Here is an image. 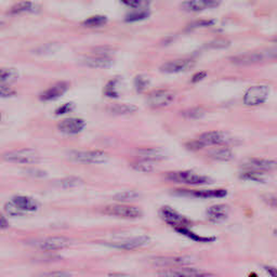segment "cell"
<instances>
[{
	"instance_id": "1",
	"label": "cell",
	"mask_w": 277,
	"mask_h": 277,
	"mask_svg": "<svg viewBox=\"0 0 277 277\" xmlns=\"http://www.w3.org/2000/svg\"><path fill=\"white\" fill-rule=\"evenodd\" d=\"M38 209L39 204L36 200L23 195L13 197L4 206L6 212L12 216H20L30 212H35Z\"/></svg>"
},
{
	"instance_id": "2",
	"label": "cell",
	"mask_w": 277,
	"mask_h": 277,
	"mask_svg": "<svg viewBox=\"0 0 277 277\" xmlns=\"http://www.w3.org/2000/svg\"><path fill=\"white\" fill-rule=\"evenodd\" d=\"M2 158L8 162L21 164H38L39 162H40L42 156L36 150L21 148V150L6 152V153L4 154Z\"/></svg>"
},
{
	"instance_id": "3",
	"label": "cell",
	"mask_w": 277,
	"mask_h": 277,
	"mask_svg": "<svg viewBox=\"0 0 277 277\" xmlns=\"http://www.w3.org/2000/svg\"><path fill=\"white\" fill-rule=\"evenodd\" d=\"M68 157L72 162L87 164H104L108 160V155L103 150H70Z\"/></svg>"
},
{
	"instance_id": "4",
	"label": "cell",
	"mask_w": 277,
	"mask_h": 277,
	"mask_svg": "<svg viewBox=\"0 0 277 277\" xmlns=\"http://www.w3.org/2000/svg\"><path fill=\"white\" fill-rule=\"evenodd\" d=\"M166 179L174 183L188 184V186H206L212 183V180L206 176H200L192 172V171H174L168 172Z\"/></svg>"
},
{
	"instance_id": "5",
	"label": "cell",
	"mask_w": 277,
	"mask_h": 277,
	"mask_svg": "<svg viewBox=\"0 0 277 277\" xmlns=\"http://www.w3.org/2000/svg\"><path fill=\"white\" fill-rule=\"evenodd\" d=\"M32 245L40 252H56L68 248L70 245V240L64 236H50L32 242Z\"/></svg>"
},
{
	"instance_id": "6",
	"label": "cell",
	"mask_w": 277,
	"mask_h": 277,
	"mask_svg": "<svg viewBox=\"0 0 277 277\" xmlns=\"http://www.w3.org/2000/svg\"><path fill=\"white\" fill-rule=\"evenodd\" d=\"M102 212L108 216L122 218V219H138L142 216V210L140 208L126 205V204L106 206L104 207Z\"/></svg>"
},
{
	"instance_id": "7",
	"label": "cell",
	"mask_w": 277,
	"mask_h": 277,
	"mask_svg": "<svg viewBox=\"0 0 277 277\" xmlns=\"http://www.w3.org/2000/svg\"><path fill=\"white\" fill-rule=\"evenodd\" d=\"M160 218L166 222L168 226H172L174 230L181 228H188L190 226V221L186 216H184L176 210L169 206H164L160 211Z\"/></svg>"
},
{
	"instance_id": "8",
	"label": "cell",
	"mask_w": 277,
	"mask_h": 277,
	"mask_svg": "<svg viewBox=\"0 0 277 277\" xmlns=\"http://www.w3.org/2000/svg\"><path fill=\"white\" fill-rule=\"evenodd\" d=\"M174 194L179 196H186V197H192V198H200V200H207V198H223L228 195V190L223 188H216V190H174Z\"/></svg>"
},
{
	"instance_id": "9",
	"label": "cell",
	"mask_w": 277,
	"mask_h": 277,
	"mask_svg": "<svg viewBox=\"0 0 277 277\" xmlns=\"http://www.w3.org/2000/svg\"><path fill=\"white\" fill-rule=\"evenodd\" d=\"M270 94V88L268 86L260 84L254 86V87L249 88L246 92L245 96H244V103L248 106H256V105H260L266 101V98Z\"/></svg>"
},
{
	"instance_id": "10",
	"label": "cell",
	"mask_w": 277,
	"mask_h": 277,
	"mask_svg": "<svg viewBox=\"0 0 277 277\" xmlns=\"http://www.w3.org/2000/svg\"><path fill=\"white\" fill-rule=\"evenodd\" d=\"M242 168L244 171H259V172H266V171L277 168V160H263V158H249L242 162Z\"/></svg>"
},
{
	"instance_id": "11",
	"label": "cell",
	"mask_w": 277,
	"mask_h": 277,
	"mask_svg": "<svg viewBox=\"0 0 277 277\" xmlns=\"http://www.w3.org/2000/svg\"><path fill=\"white\" fill-rule=\"evenodd\" d=\"M200 141L205 144V146L206 145H232L236 142L234 138L222 131H209L202 134Z\"/></svg>"
},
{
	"instance_id": "12",
	"label": "cell",
	"mask_w": 277,
	"mask_h": 277,
	"mask_svg": "<svg viewBox=\"0 0 277 277\" xmlns=\"http://www.w3.org/2000/svg\"><path fill=\"white\" fill-rule=\"evenodd\" d=\"M174 94L167 90H155L148 96V104L152 108H162L174 101Z\"/></svg>"
},
{
	"instance_id": "13",
	"label": "cell",
	"mask_w": 277,
	"mask_h": 277,
	"mask_svg": "<svg viewBox=\"0 0 277 277\" xmlns=\"http://www.w3.org/2000/svg\"><path fill=\"white\" fill-rule=\"evenodd\" d=\"M190 256H158L153 259V263L158 268H176L181 266H188L192 263Z\"/></svg>"
},
{
	"instance_id": "14",
	"label": "cell",
	"mask_w": 277,
	"mask_h": 277,
	"mask_svg": "<svg viewBox=\"0 0 277 277\" xmlns=\"http://www.w3.org/2000/svg\"><path fill=\"white\" fill-rule=\"evenodd\" d=\"M150 242V237L144 235V236L136 237V238H130V240H122V242H108V244H105V245L110 246L112 248L120 249V250H134V249L146 246Z\"/></svg>"
},
{
	"instance_id": "15",
	"label": "cell",
	"mask_w": 277,
	"mask_h": 277,
	"mask_svg": "<svg viewBox=\"0 0 277 277\" xmlns=\"http://www.w3.org/2000/svg\"><path fill=\"white\" fill-rule=\"evenodd\" d=\"M70 84L68 82H56V84L52 86V87L48 88L47 90H44L42 94L39 96V98L44 102L56 101V98H61L62 96L66 94V91L70 89Z\"/></svg>"
},
{
	"instance_id": "16",
	"label": "cell",
	"mask_w": 277,
	"mask_h": 277,
	"mask_svg": "<svg viewBox=\"0 0 277 277\" xmlns=\"http://www.w3.org/2000/svg\"><path fill=\"white\" fill-rule=\"evenodd\" d=\"M86 126L84 120H80V118H66V120L58 122V129L61 131L64 134H78L82 132Z\"/></svg>"
},
{
	"instance_id": "17",
	"label": "cell",
	"mask_w": 277,
	"mask_h": 277,
	"mask_svg": "<svg viewBox=\"0 0 277 277\" xmlns=\"http://www.w3.org/2000/svg\"><path fill=\"white\" fill-rule=\"evenodd\" d=\"M194 65V61L192 58L188 60H174L162 64L160 66V70L166 74H174V72H180L184 70H188L192 68Z\"/></svg>"
},
{
	"instance_id": "18",
	"label": "cell",
	"mask_w": 277,
	"mask_h": 277,
	"mask_svg": "<svg viewBox=\"0 0 277 277\" xmlns=\"http://www.w3.org/2000/svg\"><path fill=\"white\" fill-rule=\"evenodd\" d=\"M136 155L140 160H145L148 162H160L167 158V154L162 148H143L136 150Z\"/></svg>"
},
{
	"instance_id": "19",
	"label": "cell",
	"mask_w": 277,
	"mask_h": 277,
	"mask_svg": "<svg viewBox=\"0 0 277 277\" xmlns=\"http://www.w3.org/2000/svg\"><path fill=\"white\" fill-rule=\"evenodd\" d=\"M207 216L209 221L214 223H221L226 221L230 214V207L224 204H218L207 209Z\"/></svg>"
},
{
	"instance_id": "20",
	"label": "cell",
	"mask_w": 277,
	"mask_h": 277,
	"mask_svg": "<svg viewBox=\"0 0 277 277\" xmlns=\"http://www.w3.org/2000/svg\"><path fill=\"white\" fill-rule=\"evenodd\" d=\"M80 63L84 66L90 68H98V70H106L113 66L114 61L110 56H88L84 58L80 61Z\"/></svg>"
},
{
	"instance_id": "21",
	"label": "cell",
	"mask_w": 277,
	"mask_h": 277,
	"mask_svg": "<svg viewBox=\"0 0 277 277\" xmlns=\"http://www.w3.org/2000/svg\"><path fill=\"white\" fill-rule=\"evenodd\" d=\"M264 54H245L230 58V62L235 65H240V66H247V65L259 63L264 60Z\"/></svg>"
},
{
	"instance_id": "22",
	"label": "cell",
	"mask_w": 277,
	"mask_h": 277,
	"mask_svg": "<svg viewBox=\"0 0 277 277\" xmlns=\"http://www.w3.org/2000/svg\"><path fill=\"white\" fill-rule=\"evenodd\" d=\"M138 110V108L132 104H124V103H117V104H110L108 106V112L113 115H129L134 114Z\"/></svg>"
},
{
	"instance_id": "23",
	"label": "cell",
	"mask_w": 277,
	"mask_h": 277,
	"mask_svg": "<svg viewBox=\"0 0 277 277\" xmlns=\"http://www.w3.org/2000/svg\"><path fill=\"white\" fill-rule=\"evenodd\" d=\"M208 156L210 158H212L214 160H219V162H228L233 160V152L230 150V148H226V146H221L218 148H214L208 152Z\"/></svg>"
},
{
	"instance_id": "24",
	"label": "cell",
	"mask_w": 277,
	"mask_h": 277,
	"mask_svg": "<svg viewBox=\"0 0 277 277\" xmlns=\"http://www.w3.org/2000/svg\"><path fill=\"white\" fill-rule=\"evenodd\" d=\"M178 233L188 237V238L194 240L195 242H212L216 240V237H209V236H200L197 233H194L193 230H190V228H181L176 230Z\"/></svg>"
},
{
	"instance_id": "25",
	"label": "cell",
	"mask_w": 277,
	"mask_h": 277,
	"mask_svg": "<svg viewBox=\"0 0 277 277\" xmlns=\"http://www.w3.org/2000/svg\"><path fill=\"white\" fill-rule=\"evenodd\" d=\"M20 77V72L18 70L12 68H0V84H6L14 82Z\"/></svg>"
},
{
	"instance_id": "26",
	"label": "cell",
	"mask_w": 277,
	"mask_h": 277,
	"mask_svg": "<svg viewBox=\"0 0 277 277\" xmlns=\"http://www.w3.org/2000/svg\"><path fill=\"white\" fill-rule=\"evenodd\" d=\"M36 11V4L32 2H20L16 4H13L9 13L10 14H22V13L26 12H35Z\"/></svg>"
},
{
	"instance_id": "27",
	"label": "cell",
	"mask_w": 277,
	"mask_h": 277,
	"mask_svg": "<svg viewBox=\"0 0 277 277\" xmlns=\"http://www.w3.org/2000/svg\"><path fill=\"white\" fill-rule=\"evenodd\" d=\"M84 184L82 179L78 176H66L63 178L61 180H56L54 182V186L61 188H78Z\"/></svg>"
},
{
	"instance_id": "28",
	"label": "cell",
	"mask_w": 277,
	"mask_h": 277,
	"mask_svg": "<svg viewBox=\"0 0 277 277\" xmlns=\"http://www.w3.org/2000/svg\"><path fill=\"white\" fill-rule=\"evenodd\" d=\"M138 198H140V194H138L136 190H122V192H120L116 195H114V200L116 202H122V204L134 202V200H138Z\"/></svg>"
},
{
	"instance_id": "29",
	"label": "cell",
	"mask_w": 277,
	"mask_h": 277,
	"mask_svg": "<svg viewBox=\"0 0 277 277\" xmlns=\"http://www.w3.org/2000/svg\"><path fill=\"white\" fill-rule=\"evenodd\" d=\"M130 166L134 170L138 171V172H144V174L152 172V171H154V169H155V166L153 162L145 160H136L134 162H131Z\"/></svg>"
},
{
	"instance_id": "30",
	"label": "cell",
	"mask_w": 277,
	"mask_h": 277,
	"mask_svg": "<svg viewBox=\"0 0 277 277\" xmlns=\"http://www.w3.org/2000/svg\"><path fill=\"white\" fill-rule=\"evenodd\" d=\"M240 178L242 180L264 183L266 181V176L264 172H259V171H244L240 174Z\"/></svg>"
},
{
	"instance_id": "31",
	"label": "cell",
	"mask_w": 277,
	"mask_h": 277,
	"mask_svg": "<svg viewBox=\"0 0 277 277\" xmlns=\"http://www.w3.org/2000/svg\"><path fill=\"white\" fill-rule=\"evenodd\" d=\"M150 16V12L145 9H138L136 11L130 12L124 18V21L128 23H134V22H138V21H142V20L148 18Z\"/></svg>"
},
{
	"instance_id": "32",
	"label": "cell",
	"mask_w": 277,
	"mask_h": 277,
	"mask_svg": "<svg viewBox=\"0 0 277 277\" xmlns=\"http://www.w3.org/2000/svg\"><path fill=\"white\" fill-rule=\"evenodd\" d=\"M60 49H61L60 44L52 42V44H46L44 46H40V47H38L36 50H34V52L39 56H46V54H54V52L58 51Z\"/></svg>"
},
{
	"instance_id": "33",
	"label": "cell",
	"mask_w": 277,
	"mask_h": 277,
	"mask_svg": "<svg viewBox=\"0 0 277 277\" xmlns=\"http://www.w3.org/2000/svg\"><path fill=\"white\" fill-rule=\"evenodd\" d=\"M118 82H120V78H114L112 79V80H110L106 86L104 87V94L108 96V98H116L120 96V94H118L117 91V84Z\"/></svg>"
},
{
	"instance_id": "34",
	"label": "cell",
	"mask_w": 277,
	"mask_h": 277,
	"mask_svg": "<svg viewBox=\"0 0 277 277\" xmlns=\"http://www.w3.org/2000/svg\"><path fill=\"white\" fill-rule=\"evenodd\" d=\"M181 115L184 118H188V120H200V118L205 115V110L202 108H192L183 110Z\"/></svg>"
},
{
	"instance_id": "35",
	"label": "cell",
	"mask_w": 277,
	"mask_h": 277,
	"mask_svg": "<svg viewBox=\"0 0 277 277\" xmlns=\"http://www.w3.org/2000/svg\"><path fill=\"white\" fill-rule=\"evenodd\" d=\"M108 18L104 16H91L84 21V25L88 26V28H98V26H103L106 24Z\"/></svg>"
},
{
	"instance_id": "36",
	"label": "cell",
	"mask_w": 277,
	"mask_h": 277,
	"mask_svg": "<svg viewBox=\"0 0 277 277\" xmlns=\"http://www.w3.org/2000/svg\"><path fill=\"white\" fill-rule=\"evenodd\" d=\"M182 9L188 12H197L205 9L200 0H188L182 4Z\"/></svg>"
},
{
	"instance_id": "37",
	"label": "cell",
	"mask_w": 277,
	"mask_h": 277,
	"mask_svg": "<svg viewBox=\"0 0 277 277\" xmlns=\"http://www.w3.org/2000/svg\"><path fill=\"white\" fill-rule=\"evenodd\" d=\"M230 46V42L228 39H214V40L208 42L205 48L206 49H226Z\"/></svg>"
},
{
	"instance_id": "38",
	"label": "cell",
	"mask_w": 277,
	"mask_h": 277,
	"mask_svg": "<svg viewBox=\"0 0 277 277\" xmlns=\"http://www.w3.org/2000/svg\"><path fill=\"white\" fill-rule=\"evenodd\" d=\"M150 80L146 76L144 75H138L134 78V87L138 92H142L148 87Z\"/></svg>"
},
{
	"instance_id": "39",
	"label": "cell",
	"mask_w": 277,
	"mask_h": 277,
	"mask_svg": "<svg viewBox=\"0 0 277 277\" xmlns=\"http://www.w3.org/2000/svg\"><path fill=\"white\" fill-rule=\"evenodd\" d=\"M120 2L126 4L130 8L134 9H144L145 6H148L150 2V0H120Z\"/></svg>"
},
{
	"instance_id": "40",
	"label": "cell",
	"mask_w": 277,
	"mask_h": 277,
	"mask_svg": "<svg viewBox=\"0 0 277 277\" xmlns=\"http://www.w3.org/2000/svg\"><path fill=\"white\" fill-rule=\"evenodd\" d=\"M214 24V20H198V21L192 22L188 26V30H192L197 28H208Z\"/></svg>"
},
{
	"instance_id": "41",
	"label": "cell",
	"mask_w": 277,
	"mask_h": 277,
	"mask_svg": "<svg viewBox=\"0 0 277 277\" xmlns=\"http://www.w3.org/2000/svg\"><path fill=\"white\" fill-rule=\"evenodd\" d=\"M92 51L98 56H110L114 52V49L108 46H101V47H96Z\"/></svg>"
},
{
	"instance_id": "42",
	"label": "cell",
	"mask_w": 277,
	"mask_h": 277,
	"mask_svg": "<svg viewBox=\"0 0 277 277\" xmlns=\"http://www.w3.org/2000/svg\"><path fill=\"white\" fill-rule=\"evenodd\" d=\"M75 103L72 102H68V103H65L63 105H61L60 108H56V115H65V114H68L70 113V112L74 110L75 108Z\"/></svg>"
},
{
	"instance_id": "43",
	"label": "cell",
	"mask_w": 277,
	"mask_h": 277,
	"mask_svg": "<svg viewBox=\"0 0 277 277\" xmlns=\"http://www.w3.org/2000/svg\"><path fill=\"white\" fill-rule=\"evenodd\" d=\"M34 277H72V275L66 271H52L38 274Z\"/></svg>"
},
{
	"instance_id": "44",
	"label": "cell",
	"mask_w": 277,
	"mask_h": 277,
	"mask_svg": "<svg viewBox=\"0 0 277 277\" xmlns=\"http://www.w3.org/2000/svg\"><path fill=\"white\" fill-rule=\"evenodd\" d=\"M186 148L190 150L192 152H196V150H200L202 148H205V144H204L202 141H190L186 144Z\"/></svg>"
},
{
	"instance_id": "45",
	"label": "cell",
	"mask_w": 277,
	"mask_h": 277,
	"mask_svg": "<svg viewBox=\"0 0 277 277\" xmlns=\"http://www.w3.org/2000/svg\"><path fill=\"white\" fill-rule=\"evenodd\" d=\"M16 94V91L6 87L4 84H0V98H11Z\"/></svg>"
},
{
	"instance_id": "46",
	"label": "cell",
	"mask_w": 277,
	"mask_h": 277,
	"mask_svg": "<svg viewBox=\"0 0 277 277\" xmlns=\"http://www.w3.org/2000/svg\"><path fill=\"white\" fill-rule=\"evenodd\" d=\"M200 2H202L204 6H205V9H207V8H216V6L220 4L221 0H200Z\"/></svg>"
},
{
	"instance_id": "47",
	"label": "cell",
	"mask_w": 277,
	"mask_h": 277,
	"mask_svg": "<svg viewBox=\"0 0 277 277\" xmlns=\"http://www.w3.org/2000/svg\"><path fill=\"white\" fill-rule=\"evenodd\" d=\"M263 200H264L268 206H271L273 208L277 207V198L273 195H266L263 197Z\"/></svg>"
},
{
	"instance_id": "48",
	"label": "cell",
	"mask_w": 277,
	"mask_h": 277,
	"mask_svg": "<svg viewBox=\"0 0 277 277\" xmlns=\"http://www.w3.org/2000/svg\"><path fill=\"white\" fill-rule=\"evenodd\" d=\"M207 76V72H196V74L192 77V82L193 84H197V82H202L204 78H205Z\"/></svg>"
},
{
	"instance_id": "49",
	"label": "cell",
	"mask_w": 277,
	"mask_h": 277,
	"mask_svg": "<svg viewBox=\"0 0 277 277\" xmlns=\"http://www.w3.org/2000/svg\"><path fill=\"white\" fill-rule=\"evenodd\" d=\"M264 270L266 271V273H268L270 276H271V277H277V268L266 266H264Z\"/></svg>"
},
{
	"instance_id": "50",
	"label": "cell",
	"mask_w": 277,
	"mask_h": 277,
	"mask_svg": "<svg viewBox=\"0 0 277 277\" xmlns=\"http://www.w3.org/2000/svg\"><path fill=\"white\" fill-rule=\"evenodd\" d=\"M9 228V222L4 216L0 214V230H4Z\"/></svg>"
},
{
	"instance_id": "51",
	"label": "cell",
	"mask_w": 277,
	"mask_h": 277,
	"mask_svg": "<svg viewBox=\"0 0 277 277\" xmlns=\"http://www.w3.org/2000/svg\"><path fill=\"white\" fill-rule=\"evenodd\" d=\"M264 54V56H268V58H277V48L268 50V52H266V54Z\"/></svg>"
},
{
	"instance_id": "52",
	"label": "cell",
	"mask_w": 277,
	"mask_h": 277,
	"mask_svg": "<svg viewBox=\"0 0 277 277\" xmlns=\"http://www.w3.org/2000/svg\"><path fill=\"white\" fill-rule=\"evenodd\" d=\"M110 277H134L130 274H126V273H110L108 274Z\"/></svg>"
},
{
	"instance_id": "53",
	"label": "cell",
	"mask_w": 277,
	"mask_h": 277,
	"mask_svg": "<svg viewBox=\"0 0 277 277\" xmlns=\"http://www.w3.org/2000/svg\"><path fill=\"white\" fill-rule=\"evenodd\" d=\"M192 277H216V275L214 274H210V273H206V272H202L200 274H197L195 276H192Z\"/></svg>"
},
{
	"instance_id": "54",
	"label": "cell",
	"mask_w": 277,
	"mask_h": 277,
	"mask_svg": "<svg viewBox=\"0 0 277 277\" xmlns=\"http://www.w3.org/2000/svg\"><path fill=\"white\" fill-rule=\"evenodd\" d=\"M2 114H0V122H2Z\"/></svg>"
},
{
	"instance_id": "55",
	"label": "cell",
	"mask_w": 277,
	"mask_h": 277,
	"mask_svg": "<svg viewBox=\"0 0 277 277\" xmlns=\"http://www.w3.org/2000/svg\"><path fill=\"white\" fill-rule=\"evenodd\" d=\"M274 42H277V37L274 39Z\"/></svg>"
},
{
	"instance_id": "56",
	"label": "cell",
	"mask_w": 277,
	"mask_h": 277,
	"mask_svg": "<svg viewBox=\"0 0 277 277\" xmlns=\"http://www.w3.org/2000/svg\"><path fill=\"white\" fill-rule=\"evenodd\" d=\"M2 25H4V23H2V22H0V26H2Z\"/></svg>"
}]
</instances>
